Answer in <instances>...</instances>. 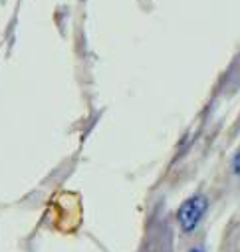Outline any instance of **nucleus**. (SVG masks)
Here are the masks:
<instances>
[{"instance_id": "obj_1", "label": "nucleus", "mask_w": 240, "mask_h": 252, "mask_svg": "<svg viewBox=\"0 0 240 252\" xmlns=\"http://www.w3.org/2000/svg\"><path fill=\"white\" fill-rule=\"evenodd\" d=\"M207 205H209L207 197H203V195H193L191 199H187L181 207H179V213H177L179 226H181L185 232H193L201 224V220L207 213Z\"/></svg>"}, {"instance_id": "obj_2", "label": "nucleus", "mask_w": 240, "mask_h": 252, "mask_svg": "<svg viewBox=\"0 0 240 252\" xmlns=\"http://www.w3.org/2000/svg\"><path fill=\"white\" fill-rule=\"evenodd\" d=\"M232 171H234V175L236 177H240V151L234 155V159H232Z\"/></svg>"}, {"instance_id": "obj_3", "label": "nucleus", "mask_w": 240, "mask_h": 252, "mask_svg": "<svg viewBox=\"0 0 240 252\" xmlns=\"http://www.w3.org/2000/svg\"><path fill=\"white\" fill-rule=\"evenodd\" d=\"M193 252H201V250H193Z\"/></svg>"}]
</instances>
